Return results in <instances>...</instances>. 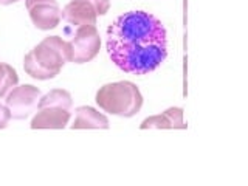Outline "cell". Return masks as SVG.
<instances>
[{"mask_svg": "<svg viewBox=\"0 0 248 186\" xmlns=\"http://www.w3.org/2000/svg\"><path fill=\"white\" fill-rule=\"evenodd\" d=\"M11 121V113L8 110V107L5 104L0 103V129L8 127V124Z\"/></svg>", "mask_w": 248, "mask_h": 186, "instance_id": "14", "label": "cell"}, {"mask_svg": "<svg viewBox=\"0 0 248 186\" xmlns=\"http://www.w3.org/2000/svg\"><path fill=\"white\" fill-rule=\"evenodd\" d=\"M75 123L72 124V129H108L110 123L108 118L96 110L95 107L90 106H79L75 110Z\"/></svg>", "mask_w": 248, "mask_h": 186, "instance_id": "10", "label": "cell"}, {"mask_svg": "<svg viewBox=\"0 0 248 186\" xmlns=\"http://www.w3.org/2000/svg\"><path fill=\"white\" fill-rule=\"evenodd\" d=\"M72 113L62 107H42L31 120V129H64L70 123Z\"/></svg>", "mask_w": 248, "mask_h": 186, "instance_id": "8", "label": "cell"}, {"mask_svg": "<svg viewBox=\"0 0 248 186\" xmlns=\"http://www.w3.org/2000/svg\"><path fill=\"white\" fill-rule=\"evenodd\" d=\"M30 19L37 30L48 31L56 28L62 19L58 0H25Z\"/></svg>", "mask_w": 248, "mask_h": 186, "instance_id": "6", "label": "cell"}, {"mask_svg": "<svg viewBox=\"0 0 248 186\" xmlns=\"http://www.w3.org/2000/svg\"><path fill=\"white\" fill-rule=\"evenodd\" d=\"M106 50L121 72L147 75L168 58V31L152 13L127 11L108 25Z\"/></svg>", "mask_w": 248, "mask_h": 186, "instance_id": "1", "label": "cell"}, {"mask_svg": "<svg viewBox=\"0 0 248 186\" xmlns=\"http://www.w3.org/2000/svg\"><path fill=\"white\" fill-rule=\"evenodd\" d=\"M68 42L70 62L87 64L96 58L101 50V36L96 25L78 27L75 36Z\"/></svg>", "mask_w": 248, "mask_h": 186, "instance_id": "4", "label": "cell"}, {"mask_svg": "<svg viewBox=\"0 0 248 186\" xmlns=\"http://www.w3.org/2000/svg\"><path fill=\"white\" fill-rule=\"evenodd\" d=\"M72 106H73V98L70 95V92H67L64 89H54L46 93V95L41 96L37 108L62 107V108H65V110H72Z\"/></svg>", "mask_w": 248, "mask_h": 186, "instance_id": "11", "label": "cell"}, {"mask_svg": "<svg viewBox=\"0 0 248 186\" xmlns=\"http://www.w3.org/2000/svg\"><path fill=\"white\" fill-rule=\"evenodd\" d=\"M87 2L95 8L98 16H106L110 10V0H87Z\"/></svg>", "mask_w": 248, "mask_h": 186, "instance_id": "13", "label": "cell"}, {"mask_svg": "<svg viewBox=\"0 0 248 186\" xmlns=\"http://www.w3.org/2000/svg\"><path fill=\"white\" fill-rule=\"evenodd\" d=\"M41 96H42L41 90L34 87V85L17 84L14 89L8 92V95L5 96V106L8 107V110H10L13 120L22 121V120H27L28 116L36 110Z\"/></svg>", "mask_w": 248, "mask_h": 186, "instance_id": "5", "label": "cell"}, {"mask_svg": "<svg viewBox=\"0 0 248 186\" xmlns=\"http://www.w3.org/2000/svg\"><path fill=\"white\" fill-rule=\"evenodd\" d=\"M67 62H70L68 42L59 36H48L25 54L23 70L33 79L46 81L56 78Z\"/></svg>", "mask_w": 248, "mask_h": 186, "instance_id": "2", "label": "cell"}, {"mask_svg": "<svg viewBox=\"0 0 248 186\" xmlns=\"http://www.w3.org/2000/svg\"><path fill=\"white\" fill-rule=\"evenodd\" d=\"M62 19L73 27L96 25L98 14L87 0H72L62 10Z\"/></svg>", "mask_w": 248, "mask_h": 186, "instance_id": "7", "label": "cell"}, {"mask_svg": "<svg viewBox=\"0 0 248 186\" xmlns=\"http://www.w3.org/2000/svg\"><path fill=\"white\" fill-rule=\"evenodd\" d=\"M140 129H186L183 121V108L169 107L160 115L149 116L140 124Z\"/></svg>", "mask_w": 248, "mask_h": 186, "instance_id": "9", "label": "cell"}, {"mask_svg": "<svg viewBox=\"0 0 248 186\" xmlns=\"http://www.w3.org/2000/svg\"><path fill=\"white\" fill-rule=\"evenodd\" d=\"M19 84V75L10 64L0 62V98H5L8 92Z\"/></svg>", "mask_w": 248, "mask_h": 186, "instance_id": "12", "label": "cell"}, {"mask_svg": "<svg viewBox=\"0 0 248 186\" xmlns=\"http://www.w3.org/2000/svg\"><path fill=\"white\" fill-rule=\"evenodd\" d=\"M20 0H0V6H8V5H13V3H17Z\"/></svg>", "mask_w": 248, "mask_h": 186, "instance_id": "15", "label": "cell"}, {"mask_svg": "<svg viewBox=\"0 0 248 186\" xmlns=\"http://www.w3.org/2000/svg\"><path fill=\"white\" fill-rule=\"evenodd\" d=\"M95 101L103 112L121 118H132L143 107V95L137 84L130 81H116L104 84L96 92Z\"/></svg>", "mask_w": 248, "mask_h": 186, "instance_id": "3", "label": "cell"}]
</instances>
